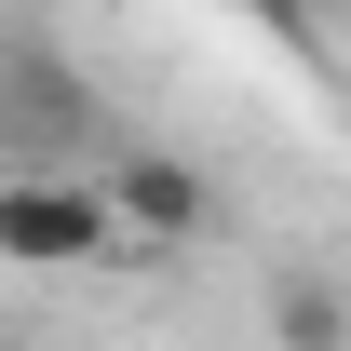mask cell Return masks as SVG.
<instances>
[{"label": "cell", "mask_w": 351, "mask_h": 351, "mask_svg": "<svg viewBox=\"0 0 351 351\" xmlns=\"http://www.w3.org/2000/svg\"><path fill=\"white\" fill-rule=\"evenodd\" d=\"M270 351H351V270H324V257L270 270Z\"/></svg>", "instance_id": "obj_4"}, {"label": "cell", "mask_w": 351, "mask_h": 351, "mask_svg": "<svg viewBox=\"0 0 351 351\" xmlns=\"http://www.w3.org/2000/svg\"><path fill=\"white\" fill-rule=\"evenodd\" d=\"M108 135V95L68 68V54H0V162L41 176V162H82Z\"/></svg>", "instance_id": "obj_2"}, {"label": "cell", "mask_w": 351, "mask_h": 351, "mask_svg": "<svg viewBox=\"0 0 351 351\" xmlns=\"http://www.w3.org/2000/svg\"><path fill=\"white\" fill-rule=\"evenodd\" d=\"M122 243V203L95 162H41V176H0V257L14 270H95Z\"/></svg>", "instance_id": "obj_1"}, {"label": "cell", "mask_w": 351, "mask_h": 351, "mask_svg": "<svg viewBox=\"0 0 351 351\" xmlns=\"http://www.w3.org/2000/svg\"><path fill=\"white\" fill-rule=\"evenodd\" d=\"M108 203H122L135 243H203V230H217V176H203V162H162V149H135V162H108Z\"/></svg>", "instance_id": "obj_3"}]
</instances>
